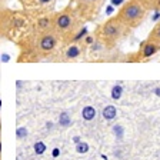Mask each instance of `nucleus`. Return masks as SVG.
<instances>
[{
	"mask_svg": "<svg viewBox=\"0 0 160 160\" xmlns=\"http://www.w3.org/2000/svg\"><path fill=\"white\" fill-rule=\"evenodd\" d=\"M127 30V26L119 19V17H112V19L106 20L102 26L97 29V37H99L100 43L106 44V46H113L117 43V40H120L124 36Z\"/></svg>",
	"mask_w": 160,
	"mask_h": 160,
	"instance_id": "nucleus-1",
	"label": "nucleus"
},
{
	"mask_svg": "<svg viewBox=\"0 0 160 160\" xmlns=\"http://www.w3.org/2000/svg\"><path fill=\"white\" fill-rule=\"evenodd\" d=\"M146 13H147V6L144 4L143 0H129L119 10L117 17L127 27H137L146 17Z\"/></svg>",
	"mask_w": 160,
	"mask_h": 160,
	"instance_id": "nucleus-2",
	"label": "nucleus"
},
{
	"mask_svg": "<svg viewBox=\"0 0 160 160\" xmlns=\"http://www.w3.org/2000/svg\"><path fill=\"white\" fill-rule=\"evenodd\" d=\"M74 24H76V16L72 9H66L60 13L54 14V30L57 33L66 34L73 32Z\"/></svg>",
	"mask_w": 160,
	"mask_h": 160,
	"instance_id": "nucleus-3",
	"label": "nucleus"
},
{
	"mask_svg": "<svg viewBox=\"0 0 160 160\" xmlns=\"http://www.w3.org/2000/svg\"><path fill=\"white\" fill-rule=\"evenodd\" d=\"M57 44V36L54 32H46V33H39V39H37V46L42 53H50L53 52L54 47Z\"/></svg>",
	"mask_w": 160,
	"mask_h": 160,
	"instance_id": "nucleus-4",
	"label": "nucleus"
},
{
	"mask_svg": "<svg viewBox=\"0 0 160 160\" xmlns=\"http://www.w3.org/2000/svg\"><path fill=\"white\" fill-rule=\"evenodd\" d=\"M74 3L77 4V9L80 10L82 14H92L99 9L102 0H73Z\"/></svg>",
	"mask_w": 160,
	"mask_h": 160,
	"instance_id": "nucleus-5",
	"label": "nucleus"
},
{
	"mask_svg": "<svg viewBox=\"0 0 160 160\" xmlns=\"http://www.w3.org/2000/svg\"><path fill=\"white\" fill-rule=\"evenodd\" d=\"M159 49H160L159 43H154V42H152V40H147V42H144V43L142 44V56H143L144 59L152 57L154 53L159 52Z\"/></svg>",
	"mask_w": 160,
	"mask_h": 160,
	"instance_id": "nucleus-6",
	"label": "nucleus"
},
{
	"mask_svg": "<svg viewBox=\"0 0 160 160\" xmlns=\"http://www.w3.org/2000/svg\"><path fill=\"white\" fill-rule=\"evenodd\" d=\"M82 53V49H80L77 44H72L66 49V59H77Z\"/></svg>",
	"mask_w": 160,
	"mask_h": 160,
	"instance_id": "nucleus-7",
	"label": "nucleus"
},
{
	"mask_svg": "<svg viewBox=\"0 0 160 160\" xmlns=\"http://www.w3.org/2000/svg\"><path fill=\"white\" fill-rule=\"evenodd\" d=\"M102 114H103V117H104L106 120H113L114 117L117 116V109L113 106V104H109V106H106V107L103 109Z\"/></svg>",
	"mask_w": 160,
	"mask_h": 160,
	"instance_id": "nucleus-8",
	"label": "nucleus"
},
{
	"mask_svg": "<svg viewBox=\"0 0 160 160\" xmlns=\"http://www.w3.org/2000/svg\"><path fill=\"white\" fill-rule=\"evenodd\" d=\"M82 116H83L84 120L90 122V120H93L94 117H96V110H94V107H92V106H86L83 110H82Z\"/></svg>",
	"mask_w": 160,
	"mask_h": 160,
	"instance_id": "nucleus-9",
	"label": "nucleus"
},
{
	"mask_svg": "<svg viewBox=\"0 0 160 160\" xmlns=\"http://www.w3.org/2000/svg\"><path fill=\"white\" fill-rule=\"evenodd\" d=\"M149 40L160 44V23H157L156 27L152 30V33H150V36H149Z\"/></svg>",
	"mask_w": 160,
	"mask_h": 160,
	"instance_id": "nucleus-10",
	"label": "nucleus"
},
{
	"mask_svg": "<svg viewBox=\"0 0 160 160\" xmlns=\"http://www.w3.org/2000/svg\"><path fill=\"white\" fill-rule=\"evenodd\" d=\"M59 123H60V126H64V127L70 126V123H72V119H70V116L66 113V112H63V113L60 114Z\"/></svg>",
	"mask_w": 160,
	"mask_h": 160,
	"instance_id": "nucleus-11",
	"label": "nucleus"
},
{
	"mask_svg": "<svg viewBox=\"0 0 160 160\" xmlns=\"http://www.w3.org/2000/svg\"><path fill=\"white\" fill-rule=\"evenodd\" d=\"M122 93H123V87L120 86V84H116V86H113V89H112V99L117 100L122 97Z\"/></svg>",
	"mask_w": 160,
	"mask_h": 160,
	"instance_id": "nucleus-12",
	"label": "nucleus"
},
{
	"mask_svg": "<svg viewBox=\"0 0 160 160\" xmlns=\"http://www.w3.org/2000/svg\"><path fill=\"white\" fill-rule=\"evenodd\" d=\"M76 152L80 154H84L89 152V144L86 143V142H80V143L76 144Z\"/></svg>",
	"mask_w": 160,
	"mask_h": 160,
	"instance_id": "nucleus-13",
	"label": "nucleus"
},
{
	"mask_svg": "<svg viewBox=\"0 0 160 160\" xmlns=\"http://www.w3.org/2000/svg\"><path fill=\"white\" fill-rule=\"evenodd\" d=\"M34 152H36V154H43L44 152H46V144H44L43 142L34 143Z\"/></svg>",
	"mask_w": 160,
	"mask_h": 160,
	"instance_id": "nucleus-14",
	"label": "nucleus"
},
{
	"mask_svg": "<svg viewBox=\"0 0 160 160\" xmlns=\"http://www.w3.org/2000/svg\"><path fill=\"white\" fill-rule=\"evenodd\" d=\"M16 136L19 137V139H22V137H26L27 136V129H26V127H19V129L16 130Z\"/></svg>",
	"mask_w": 160,
	"mask_h": 160,
	"instance_id": "nucleus-15",
	"label": "nucleus"
},
{
	"mask_svg": "<svg viewBox=\"0 0 160 160\" xmlns=\"http://www.w3.org/2000/svg\"><path fill=\"white\" fill-rule=\"evenodd\" d=\"M113 132H114V134H116L119 139H122V137H123V127H122V126H114L113 127Z\"/></svg>",
	"mask_w": 160,
	"mask_h": 160,
	"instance_id": "nucleus-16",
	"label": "nucleus"
},
{
	"mask_svg": "<svg viewBox=\"0 0 160 160\" xmlns=\"http://www.w3.org/2000/svg\"><path fill=\"white\" fill-rule=\"evenodd\" d=\"M53 2V0H36V3L42 4V6H47V4H50Z\"/></svg>",
	"mask_w": 160,
	"mask_h": 160,
	"instance_id": "nucleus-17",
	"label": "nucleus"
},
{
	"mask_svg": "<svg viewBox=\"0 0 160 160\" xmlns=\"http://www.w3.org/2000/svg\"><path fill=\"white\" fill-rule=\"evenodd\" d=\"M152 6L154 7V9H160V0H153V2H152Z\"/></svg>",
	"mask_w": 160,
	"mask_h": 160,
	"instance_id": "nucleus-18",
	"label": "nucleus"
},
{
	"mask_svg": "<svg viewBox=\"0 0 160 160\" xmlns=\"http://www.w3.org/2000/svg\"><path fill=\"white\" fill-rule=\"evenodd\" d=\"M93 42H94V37H92V36H87V37H86V43H87V44L93 43Z\"/></svg>",
	"mask_w": 160,
	"mask_h": 160,
	"instance_id": "nucleus-19",
	"label": "nucleus"
},
{
	"mask_svg": "<svg viewBox=\"0 0 160 160\" xmlns=\"http://www.w3.org/2000/svg\"><path fill=\"white\" fill-rule=\"evenodd\" d=\"M59 153H60V150L56 147V149L53 150V156H54V157H57V156H59Z\"/></svg>",
	"mask_w": 160,
	"mask_h": 160,
	"instance_id": "nucleus-20",
	"label": "nucleus"
},
{
	"mask_svg": "<svg viewBox=\"0 0 160 160\" xmlns=\"http://www.w3.org/2000/svg\"><path fill=\"white\" fill-rule=\"evenodd\" d=\"M73 142H74V143H80V137L79 136H76V137H73Z\"/></svg>",
	"mask_w": 160,
	"mask_h": 160,
	"instance_id": "nucleus-21",
	"label": "nucleus"
},
{
	"mask_svg": "<svg viewBox=\"0 0 160 160\" xmlns=\"http://www.w3.org/2000/svg\"><path fill=\"white\" fill-rule=\"evenodd\" d=\"M2 60H3V62H9V56H7V54L2 56Z\"/></svg>",
	"mask_w": 160,
	"mask_h": 160,
	"instance_id": "nucleus-22",
	"label": "nucleus"
},
{
	"mask_svg": "<svg viewBox=\"0 0 160 160\" xmlns=\"http://www.w3.org/2000/svg\"><path fill=\"white\" fill-rule=\"evenodd\" d=\"M154 93H156L157 96H160V87H156V89H154Z\"/></svg>",
	"mask_w": 160,
	"mask_h": 160,
	"instance_id": "nucleus-23",
	"label": "nucleus"
}]
</instances>
